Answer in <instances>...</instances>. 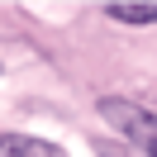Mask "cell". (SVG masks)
<instances>
[{
	"label": "cell",
	"mask_w": 157,
	"mask_h": 157,
	"mask_svg": "<svg viewBox=\"0 0 157 157\" xmlns=\"http://www.w3.org/2000/svg\"><path fill=\"white\" fill-rule=\"evenodd\" d=\"M100 119H105L133 152L157 157V114H152V109L133 105V100H124V95H105V100H100Z\"/></svg>",
	"instance_id": "6da1fadb"
},
{
	"label": "cell",
	"mask_w": 157,
	"mask_h": 157,
	"mask_svg": "<svg viewBox=\"0 0 157 157\" xmlns=\"http://www.w3.org/2000/svg\"><path fill=\"white\" fill-rule=\"evenodd\" d=\"M0 157H67V152L33 133H0Z\"/></svg>",
	"instance_id": "7a4b0ae2"
},
{
	"label": "cell",
	"mask_w": 157,
	"mask_h": 157,
	"mask_svg": "<svg viewBox=\"0 0 157 157\" xmlns=\"http://www.w3.org/2000/svg\"><path fill=\"white\" fill-rule=\"evenodd\" d=\"M105 14L119 24H157V5H105Z\"/></svg>",
	"instance_id": "3957f363"
},
{
	"label": "cell",
	"mask_w": 157,
	"mask_h": 157,
	"mask_svg": "<svg viewBox=\"0 0 157 157\" xmlns=\"http://www.w3.org/2000/svg\"><path fill=\"white\" fill-rule=\"evenodd\" d=\"M100 157H143V152H119L114 143H105V147H100Z\"/></svg>",
	"instance_id": "277c9868"
}]
</instances>
